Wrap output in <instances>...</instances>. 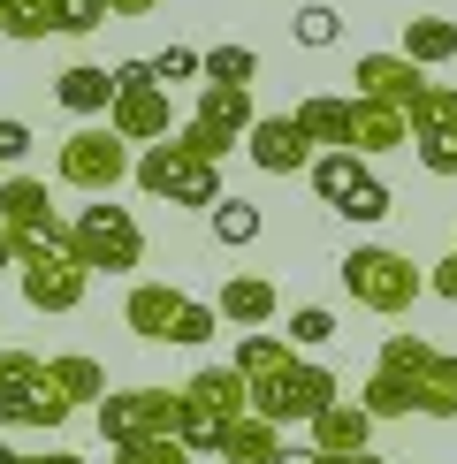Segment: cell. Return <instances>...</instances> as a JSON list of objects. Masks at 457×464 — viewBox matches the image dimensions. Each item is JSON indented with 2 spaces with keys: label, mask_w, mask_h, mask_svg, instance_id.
<instances>
[{
  "label": "cell",
  "mask_w": 457,
  "mask_h": 464,
  "mask_svg": "<svg viewBox=\"0 0 457 464\" xmlns=\"http://www.w3.org/2000/svg\"><path fill=\"white\" fill-rule=\"evenodd\" d=\"M8 266H15V259H8V244H0V275H8Z\"/></svg>",
  "instance_id": "obj_45"
},
{
  "label": "cell",
  "mask_w": 457,
  "mask_h": 464,
  "mask_svg": "<svg viewBox=\"0 0 457 464\" xmlns=\"http://www.w3.org/2000/svg\"><path fill=\"white\" fill-rule=\"evenodd\" d=\"M46 381L62 389L76 411H92V403L107 396V365L100 358H84V351H62V358H46Z\"/></svg>",
  "instance_id": "obj_23"
},
{
  "label": "cell",
  "mask_w": 457,
  "mask_h": 464,
  "mask_svg": "<svg viewBox=\"0 0 457 464\" xmlns=\"http://www.w3.org/2000/svg\"><path fill=\"white\" fill-rule=\"evenodd\" d=\"M328 335H335V313H328V304H297V313H290V351H320Z\"/></svg>",
  "instance_id": "obj_35"
},
{
  "label": "cell",
  "mask_w": 457,
  "mask_h": 464,
  "mask_svg": "<svg viewBox=\"0 0 457 464\" xmlns=\"http://www.w3.org/2000/svg\"><path fill=\"white\" fill-rule=\"evenodd\" d=\"M152 8H160V0H107V15H122V24L130 15H152Z\"/></svg>",
  "instance_id": "obj_42"
},
{
  "label": "cell",
  "mask_w": 457,
  "mask_h": 464,
  "mask_svg": "<svg viewBox=\"0 0 457 464\" xmlns=\"http://www.w3.org/2000/svg\"><path fill=\"white\" fill-rule=\"evenodd\" d=\"M122 320L138 327L145 343H176V351H199V343L221 327L214 304H199V297L176 289V282H138V289L122 297Z\"/></svg>",
  "instance_id": "obj_4"
},
{
  "label": "cell",
  "mask_w": 457,
  "mask_h": 464,
  "mask_svg": "<svg viewBox=\"0 0 457 464\" xmlns=\"http://www.w3.org/2000/svg\"><path fill=\"white\" fill-rule=\"evenodd\" d=\"M335 275H343V289H351V304H366V313H381V320L412 313L419 289H427V275H419L404 251H389V244H358V251H343Z\"/></svg>",
  "instance_id": "obj_5"
},
{
  "label": "cell",
  "mask_w": 457,
  "mask_h": 464,
  "mask_svg": "<svg viewBox=\"0 0 457 464\" xmlns=\"http://www.w3.org/2000/svg\"><path fill=\"white\" fill-rule=\"evenodd\" d=\"M427 289H434V297H450V304H457V251H450V259H442V266L427 275Z\"/></svg>",
  "instance_id": "obj_39"
},
{
  "label": "cell",
  "mask_w": 457,
  "mask_h": 464,
  "mask_svg": "<svg viewBox=\"0 0 457 464\" xmlns=\"http://www.w3.org/2000/svg\"><path fill=\"white\" fill-rule=\"evenodd\" d=\"M412 152L427 176H457V84H427L412 107Z\"/></svg>",
  "instance_id": "obj_12"
},
{
  "label": "cell",
  "mask_w": 457,
  "mask_h": 464,
  "mask_svg": "<svg viewBox=\"0 0 457 464\" xmlns=\"http://www.w3.org/2000/svg\"><path fill=\"white\" fill-rule=\"evenodd\" d=\"M366 419H457V351H434L427 335H404L396 327L389 343H381L374 373H366Z\"/></svg>",
  "instance_id": "obj_1"
},
{
  "label": "cell",
  "mask_w": 457,
  "mask_h": 464,
  "mask_svg": "<svg viewBox=\"0 0 457 464\" xmlns=\"http://www.w3.org/2000/svg\"><path fill=\"white\" fill-rule=\"evenodd\" d=\"M206 228H214V244H228V251H244V244H259V206L252 198H237V190H221V206L206 214Z\"/></svg>",
  "instance_id": "obj_27"
},
{
  "label": "cell",
  "mask_w": 457,
  "mask_h": 464,
  "mask_svg": "<svg viewBox=\"0 0 457 464\" xmlns=\"http://www.w3.org/2000/svg\"><path fill=\"white\" fill-rule=\"evenodd\" d=\"M92 419H100L107 450H130V441H176L183 396L176 389H107L100 403H92Z\"/></svg>",
  "instance_id": "obj_9"
},
{
  "label": "cell",
  "mask_w": 457,
  "mask_h": 464,
  "mask_svg": "<svg viewBox=\"0 0 457 464\" xmlns=\"http://www.w3.org/2000/svg\"><path fill=\"white\" fill-rule=\"evenodd\" d=\"M396 145H412V114H396V107L358 100V92H351V130H343V152L374 160V152H396Z\"/></svg>",
  "instance_id": "obj_16"
},
{
  "label": "cell",
  "mask_w": 457,
  "mask_h": 464,
  "mask_svg": "<svg viewBox=\"0 0 457 464\" xmlns=\"http://www.w3.org/2000/svg\"><path fill=\"white\" fill-rule=\"evenodd\" d=\"M69 419H76V403H69L62 389H53V381H46V389H38L31 403H24V427H38V434H62Z\"/></svg>",
  "instance_id": "obj_32"
},
{
  "label": "cell",
  "mask_w": 457,
  "mask_h": 464,
  "mask_svg": "<svg viewBox=\"0 0 457 464\" xmlns=\"http://www.w3.org/2000/svg\"><path fill=\"white\" fill-rule=\"evenodd\" d=\"M53 100H62L69 114H100V122H107V107H114V69H100V62H69L62 76H53Z\"/></svg>",
  "instance_id": "obj_19"
},
{
  "label": "cell",
  "mask_w": 457,
  "mask_h": 464,
  "mask_svg": "<svg viewBox=\"0 0 457 464\" xmlns=\"http://www.w3.org/2000/svg\"><path fill=\"white\" fill-rule=\"evenodd\" d=\"M176 396L190 403V411H206V419H244V411H252V389H244L237 365H199Z\"/></svg>",
  "instance_id": "obj_17"
},
{
  "label": "cell",
  "mask_w": 457,
  "mask_h": 464,
  "mask_svg": "<svg viewBox=\"0 0 457 464\" xmlns=\"http://www.w3.org/2000/svg\"><path fill=\"white\" fill-rule=\"evenodd\" d=\"M313 464H389L381 450H351V457H328V450H313Z\"/></svg>",
  "instance_id": "obj_40"
},
{
  "label": "cell",
  "mask_w": 457,
  "mask_h": 464,
  "mask_svg": "<svg viewBox=\"0 0 457 464\" xmlns=\"http://www.w3.org/2000/svg\"><path fill=\"white\" fill-rule=\"evenodd\" d=\"M24 152H31V130L15 122V114H0V176H8V168L24 160Z\"/></svg>",
  "instance_id": "obj_38"
},
{
  "label": "cell",
  "mask_w": 457,
  "mask_h": 464,
  "mask_svg": "<svg viewBox=\"0 0 457 464\" xmlns=\"http://www.w3.org/2000/svg\"><path fill=\"white\" fill-rule=\"evenodd\" d=\"M244 389H252V411H259V419H275V427H313V419L335 403L343 381L328 373V365H313V358L290 351V358L267 365V373H252Z\"/></svg>",
  "instance_id": "obj_3"
},
{
  "label": "cell",
  "mask_w": 457,
  "mask_h": 464,
  "mask_svg": "<svg viewBox=\"0 0 457 464\" xmlns=\"http://www.w3.org/2000/svg\"><path fill=\"white\" fill-rule=\"evenodd\" d=\"M199 69H206V84H252L259 53L252 46H214V53H199Z\"/></svg>",
  "instance_id": "obj_29"
},
{
  "label": "cell",
  "mask_w": 457,
  "mask_h": 464,
  "mask_svg": "<svg viewBox=\"0 0 457 464\" xmlns=\"http://www.w3.org/2000/svg\"><path fill=\"white\" fill-rule=\"evenodd\" d=\"M252 122H259V107H252V84H199V107H190V122L176 130V145L221 168V152L252 138Z\"/></svg>",
  "instance_id": "obj_8"
},
{
  "label": "cell",
  "mask_w": 457,
  "mask_h": 464,
  "mask_svg": "<svg viewBox=\"0 0 457 464\" xmlns=\"http://www.w3.org/2000/svg\"><path fill=\"white\" fill-rule=\"evenodd\" d=\"M15 464H84V457H69V450H24Z\"/></svg>",
  "instance_id": "obj_41"
},
{
  "label": "cell",
  "mask_w": 457,
  "mask_h": 464,
  "mask_svg": "<svg viewBox=\"0 0 457 464\" xmlns=\"http://www.w3.org/2000/svg\"><path fill=\"white\" fill-rule=\"evenodd\" d=\"M107 130H114L122 145H160V138H176V107H168V92L152 84V62H122V69H114Z\"/></svg>",
  "instance_id": "obj_11"
},
{
  "label": "cell",
  "mask_w": 457,
  "mask_h": 464,
  "mask_svg": "<svg viewBox=\"0 0 457 464\" xmlns=\"http://www.w3.org/2000/svg\"><path fill=\"white\" fill-rule=\"evenodd\" d=\"M221 427H228V419H206V411H190V403H183V419H176V450H190V457H221Z\"/></svg>",
  "instance_id": "obj_31"
},
{
  "label": "cell",
  "mask_w": 457,
  "mask_h": 464,
  "mask_svg": "<svg viewBox=\"0 0 457 464\" xmlns=\"http://www.w3.org/2000/svg\"><path fill=\"white\" fill-rule=\"evenodd\" d=\"M15 457H24V450H8V441H0V464H15Z\"/></svg>",
  "instance_id": "obj_43"
},
{
  "label": "cell",
  "mask_w": 457,
  "mask_h": 464,
  "mask_svg": "<svg viewBox=\"0 0 457 464\" xmlns=\"http://www.w3.org/2000/svg\"><path fill=\"white\" fill-rule=\"evenodd\" d=\"M130 168H138V160H130V145L114 138L107 122L69 130V138H62V152H53V183H62V190H84V198H107V190L122 183Z\"/></svg>",
  "instance_id": "obj_10"
},
{
  "label": "cell",
  "mask_w": 457,
  "mask_h": 464,
  "mask_svg": "<svg viewBox=\"0 0 457 464\" xmlns=\"http://www.w3.org/2000/svg\"><path fill=\"white\" fill-rule=\"evenodd\" d=\"M275 457H282V427L275 419L244 411V419L221 427V464H275Z\"/></svg>",
  "instance_id": "obj_21"
},
{
  "label": "cell",
  "mask_w": 457,
  "mask_h": 464,
  "mask_svg": "<svg viewBox=\"0 0 457 464\" xmlns=\"http://www.w3.org/2000/svg\"><path fill=\"white\" fill-rule=\"evenodd\" d=\"M335 214H343V221H358V228H374V221H389V183H374V176H366V183L351 190V198L335 206Z\"/></svg>",
  "instance_id": "obj_34"
},
{
  "label": "cell",
  "mask_w": 457,
  "mask_h": 464,
  "mask_svg": "<svg viewBox=\"0 0 457 464\" xmlns=\"http://www.w3.org/2000/svg\"><path fill=\"white\" fill-rule=\"evenodd\" d=\"M15 259V282H24V304L31 313H76L92 289V266L69 251V228H53V237H0Z\"/></svg>",
  "instance_id": "obj_2"
},
{
  "label": "cell",
  "mask_w": 457,
  "mask_h": 464,
  "mask_svg": "<svg viewBox=\"0 0 457 464\" xmlns=\"http://www.w3.org/2000/svg\"><path fill=\"white\" fill-rule=\"evenodd\" d=\"M214 313H221L228 327H244V335H259V327L282 313V289L267 282V275H228L221 297H214Z\"/></svg>",
  "instance_id": "obj_18"
},
{
  "label": "cell",
  "mask_w": 457,
  "mask_h": 464,
  "mask_svg": "<svg viewBox=\"0 0 457 464\" xmlns=\"http://www.w3.org/2000/svg\"><path fill=\"white\" fill-rule=\"evenodd\" d=\"M396 53H404L412 69H442V62H457V24H450V15H412Z\"/></svg>",
  "instance_id": "obj_24"
},
{
  "label": "cell",
  "mask_w": 457,
  "mask_h": 464,
  "mask_svg": "<svg viewBox=\"0 0 457 464\" xmlns=\"http://www.w3.org/2000/svg\"><path fill=\"white\" fill-rule=\"evenodd\" d=\"M130 176H138V190H145V198H168V206H199V214H214V206H221V168H214V160H199V152H183L176 138L145 145Z\"/></svg>",
  "instance_id": "obj_7"
},
{
  "label": "cell",
  "mask_w": 457,
  "mask_h": 464,
  "mask_svg": "<svg viewBox=\"0 0 457 464\" xmlns=\"http://www.w3.org/2000/svg\"><path fill=\"white\" fill-rule=\"evenodd\" d=\"M450 237H457V228H450Z\"/></svg>",
  "instance_id": "obj_46"
},
{
  "label": "cell",
  "mask_w": 457,
  "mask_h": 464,
  "mask_svg": "<svg viewBox=\"0 0 457 464\" xmlns=\"http://www.w3.org/2000/svg\"><path fill=\"white\" fill-rule=\"evenodd\" d=\"M0 427H15V411H8V403H0Z\"/></svg>",
  "instance_id": "obj_44"
},
{
  "label": "cell",
  "mask_w": 457,
  "mask_h": 464,
  "mask_svg": "<svg viewBox=\"0 0 457 464\" xmlns=\"http://www.w3.org/2000/svg\"><path fill=\"white\" fill-rule=\"evenodd\" d=\"M290 31H297V46L320 53V46H335V38H343V15L328 8V0H305V8L290 15Z\"/></svg>",
  "instance_id": "obj_30"
},
{
  "label": "cell",
  "mask_w": 457,
  "mask_h": 464,
  "mask_svg": "<svg viewBox=\"0 0 457 464\" xmlns=\"http://www.w3.org/2000/svg\"><path fill=\"white\" fill-rule=\"evenodd\" d=\"M46 389V358L38 351H0V403L15 411V427H24V403Z\"/></svg>",
  "instance_id": "obj_25"
},
{
  "label": "cell",
  "mask_w": 457,
  "mask_h": 464,
  "mask_svg": "<svg viewBox=\"0 0 457 464\" xmlns=\"http://www.w3.org/2000/svg\"><path fill=\"white\" fill-rule=\"evenodd\" d=\"M0 38H53V0H0Z\"/></svg>",
  "instance_id": "obj_28"
},
{
  "label": "cell",
  "mask_w": 457,
  "mask_h": 464,
  "mask_svg": "<svg viewBox=\"0 0 457 464\" xmlns=\"http://www.w3.org/2000/svg\"><path fill=\"white\" fill-rule=\"evenodd\" d=\"M69 251L92 266V275H130V266L145 259V228H138L130 206L92 198V206H76V214H69Z\"/></svg>",
  "instance_id": "obj_6"
},
{
  "label": "cell",
  "mask_w": 457,
  "mask_h": 464,
  "mask_svg": "<svg viewBox=\"0 0 457 464\" xmlns=\"http://www.w3.org/2000/svg\"><path fill=\"white\" fill-rule=\"evenodd\" d=\"M62 221V206H53V190L38 176H0V237H53Z\"/></svg>",
  "instance_id": "obj_15"
},
{
  "label": "cell",
  "mask_w": 457,
  "mask_h": 464,
  "mask_svg": "<svg viewBox=\"0 0 457 464\" xmlns=\"http://www.w3.org/2000/svg\"><path fill=\"white\" fill-rule=\"evenodd\" d=\"M114 464H190V450H176V441H130V450H114Z\"/></svg>",
  "instance_id": "obj_37"
},
{
  "label": "cell",
  "mask_w": 457,
  "mask_h": 464,
  "mask_svg": "<svg viewBox=\"0 0 457 464\" xmlns=\"http://www.w3.org/2000/svg\"><path fill=\"white\" fill-rule=\"evenodd\" d=\"M100 24H114L107 0H53V31H62V38H84V31H100Z\"/></svg>",
  "instance_id": "obj_33"
},
{
  "label": "cell",
  "mask_w": 457,
  "mask_h": 464,
  "mask_svg": "<svg viewBox=\"0 0 457 464\" xmlns=\"http://www.w3.org/2000/svg\"><path fill=\"white\" fill-rule=\"evenodd\" d=\"M244 152H252L259 176H305V168H313V138L297 130V114H259Z\"/></svg>",
  "instance_id": "obj_14"
},
{
  "label": "cell",
  "mask_w": 457,
  "mask_h": 464,
  "mask_svg": "<svg viewBox=\"0 0 457 464\" xmlns=\"http://www.w3.org/2000/svg\"><path fill=\"white\" fill-rule=\"evenodd\" d=\"M351 84H358V100H381V107L412 114V107H419V92H427L434 76H427V69H412L404 53H358Z\"/></svg>",
  "instance_id": "obj_13"
},
{
  "label": "cell",
  "mask_w": 457,
  "mask_h": 464,
  "mask_svg": "<svg viewBox=\"0 0 457 464\" xmlns=\"http://www.w3.org/2000/svg\"><path fill=\"white\" fill-rule=\"evenodd\" d=\"M313 450H328V457H351V450H374V419H366V403H328V411L313 419Z\"/></svg>",
  "instance_id": "obj_20"
},
{
  "label": "cell",
  "mask_w": 457,
  "mask_h": 464,
  "mask_svg": "<svg viewBox=\"0 0 457 464\" xmlns=\"http://www.w3.org/2000/svg\"><path fill=\"white\" fill-rule=\"evenodd\" d=\"M305 176H313L320 206H343L358 183H366V160H358V152H313V168H305Z\"/></svg>",
  "instance_id": "obj_26"
},
{
  "label": "cell",
  "mask_w": 457,
  "mask_h": 464,
  "mask_svg": "<svg viewBox=\"0 0 457 464\" xmlns=\"http://www.w3.org/2000/svg\"><path fill=\"white\" fill-rule=\"evenodd\" d=\"M290 114H297L305 138H313V152H343V130H351V100H335V92H305Z\"/></svg>",
  "instance_id": "obj_22"
},
{
  "label": "cell",
  "mask_w": 457,
  "mask_h": 464,
  "mask_svg": "<svg viewBox=\"0 0 457 464\" xmlns=\"http://www.w3.org/2000/svg\"><path fill=\"white\" fill-rule=\"evenodd\" d=\"M190 76H206L190 46H168V53H152V84H160V92H168V84H190Z\"/></svg>",
  "instance_id": "obj_36"
}]
</instances>
